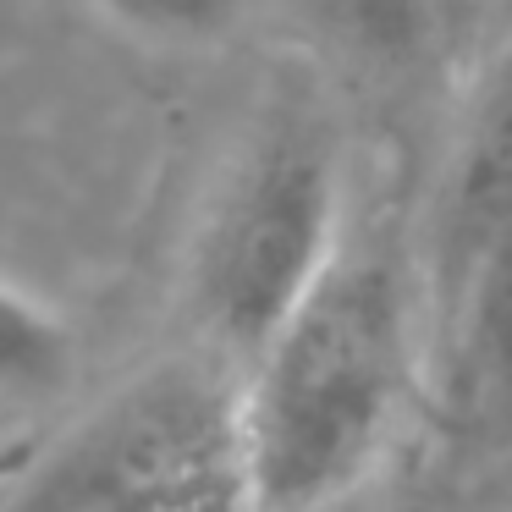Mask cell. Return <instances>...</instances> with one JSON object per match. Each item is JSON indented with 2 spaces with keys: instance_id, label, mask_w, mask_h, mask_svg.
Here are the masks:
<instances>
[{
  "instance_id": "cell-1",
  "label": "cell",
  "mask_w": 512,
  "mask_h": 512,
  "mask_svg": "<svg viewBox=\"0 0 512 512\" xmlns=\"http://www.w3.org/2000/svg\"><path fill=\"white\" fill-rule=\"evenodd\" d=\"M413 380V292L386 248L342 243L237 375L248 512H320L369 485Z\"/></svg>"
},
{
  "instance_id": "cell-2",
  "label": "cell",
  "mask_w": 512,
  "mask_h": 512,
  "mask_svg": "<svg viewBox=\"0 0 512 512\" xmlns=\"http://www.w3.org/2000/svg\"><path fill=\"white\" fill-rule=\"evenodd\" d=\"M342 232L336 144L309 116H270L226 166L182 265L193 353L243 375L314 292Z\"/></svg>"
},
{
  "instance_id": "cell-3",
  "label": "cell",
  "mask_w": 512,
  "mask_h": 512,
  "mask_svg": "<svg viewBox=\"0 0 512 512\" xmlns=\"http://www.w3.org/2000/svg\"><path fill=\"white\" fill-rule=\"evenodd\" d=\"M0 512H248L237 375L193 347L138 369L34 446Z\"/></svg>"
},
{
  "instance_id": "cell-4",
  "label": "cell",
  "mask_w": 512,
  "mask_h": 512,
  "mask_svg": "<svg viewBox=\"0 0 512 512\" xmlns=\"http://www.w3.org/2000/svg\"><path fill=\"white\" fill-rule=\"evenodd\" d=\"M512 221V34L485 61L463 105L430 226V298L435 314L452 303L490 237Z\"/></svg>"
},
{
  "instance_id": "cell-5",
  "label": "cell",
  "mask_w": 512,
  "mask_h": 512,
  "mask_svg": "<svg viewBox=\"0 0 512 512\" xmlns=\"http://www.w3.org/2000/svg\"><path fill=\"white\" fill-rule=\"evenodd\" d=\"M452 397L479 424H512V221L441 309Z\"/></svg>"
},
{
  "instance_id": "cell-6",
  "label": "cell",
  "mask_w": 512,
  "mask_h": 512,
  "mask_svg": "<svg viewBox=\"0 0 512 512\" xmlns=\"http://www.w3.org/2000/svg\"><path fill=\"white\" fill-rule=\"evenodd\" d=\"M78 375V336L50 303L0 281V402L34 408L72 386Z\"/></svg>"
},
{
  "instance_id": "cell-7",
  "label": "cell",
  "mask_w": 512,
  "mask_h": 512,
  "mask_svg": "<svg viewBox=\"0 0 512 512\" xmlns=\"http://www.w3.org/2000/svg\"><path fill=\"white\" fill-rule=\"evenodd\" d=\"M320 23L358 67L408 72L441 45L446 0H320Z\"/></svg>"
},
{
  "instance_id": "cell-8",
  "label": "cell",
  "mask_w": 512,
  "mask_h": 512,
  "mask_svg": "<svg viewBox=\"0 0 512 512\" xmlns=\"http://www.w3.org/2000/svg\"><path fill=\"white\" fill-rule=\"evenodd\" d=\"M100 6L149 39H210L232 23V0H100Z\"/></svg>"
},
{
  "instance_id": "cell-9",
  "label": "cell",
  "mask_w": 512,
  "mask_h": 512,
  "mask_svg": "<svg viewBox=\"0 0 512 512\" xmlns=\"http://www.w3.org/2000/svg\"><path fill=\"white\" fill-rule=\"evenodd\" d=\"M34 446H39V435H17V441H0V490H6L17 474H23V463L34 457Z\"/></svg>"
},
{
  "instance_id": "cell-10",
  "label": "cell",
  "mask_w": 512,
  "mask_h": 512,
  "mask_svg": "<svg viewBox=\"0 0 512 512\" xmlns=\"http://www.w3.org/2000/svg\"><path fill=\"white\" fill-rule=\"evenodd\" d=\"M320 512H380V507H375V496H369V485H364V490H353L347 501H336V507H320Z\"/></svg>"
}]
</instances>
